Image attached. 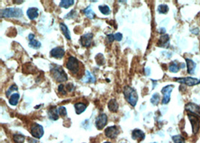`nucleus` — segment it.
I'll list each match as a JSON object with an SVG mask.
<instances>
[{"label":"nucleus","mask_w":200,"mask_h":143,"mask_svg":"<svg viewBox=\"0 0 200 143\" xmlns=\"http://www.w3.org/2000/svg\"><path fill=\"white\" fill-rule=\"evenodd\" d=\"M65 88H66V89L68 91V92H72V91H74V85H73L72 83H67V84L66 85Z\"/></svg>","instance_id":"nucleus-38"},{"label":"nucleus","mask_w":200,"mask_h":143,"mask_svg":"<svg viewBox=\"0 0 200 143\" xmlns=\"http://www.w3.org/2000/svg\"><path fill=\"white\" fill-rule=\"evenodd\" d=\"M17 89H18V88H17V86L16 85H11V86L9 88H8V91H7V92H6V95H7V96H9V95H11V94L12 93V92H14V91H17Z\"/></svg>","instance_id":"nucleus-35"},{"label":"nucleus","mask_w":200,"mask_h":143,"mask_svg":"<svg viewBox=\"0 0 200 143\" xmlns=\"http://www.w3.org/2000/svg\"><path fill=\"white\" fill-rule=\"evenodd\" d=\"M107 40L109 43H112L114 41V35H108L107 37Z\"/></svg>","instance_id":"nucleus-39"},{"label":"nucleus","mask_w":200,"mask_h":143,"mask_svg":"<svg viewBox=\"0 0 200 143\" xmlns=\"http://www.w3.org/2000/svg\"><path fill=\"white\" fill-rule=\"evenodd\" d=\"M125 99L132 106H135L137 105V103L138 101V95L134 88H131L130 86H125L123 90Z\"/></svg>","instance_id":"nucleus-2"},{"label":"nucleus","mask_w":200,"mask_h":143,"mask_svg":"<svg viewBox=\"0 0 200 143\" xmlns=\"http://www.w3.org/2000/svg\"><path fill=\"white\" fill-rule=\"evenodd\" d=\"M160 101V95L159 94L157 93H155L152 96V97L151 98V102H152V104L153 105H157L158 103H159Z\"/></svg>","instance_id":"nucleus-33"},{"label":"nucleus","mask_w":200,"mask_h":143,"mask_svg":"<svg viewBox=\"0 0 200 143\" xmlns=\"http://www.w3.org/2000/svg\"><path fill=\"white\" fill-rule=\"evenodd\" d=\"M169 37L168 35H162L159 40L158 45L163 47H166L169 45Z\"/></svg>","instance_id":"nucleus-20"},{"label":"nucleus","mask_w":200,"mask_h":143,"mask_svg":"<svg viewBox=\"0 0 200 143\" xmlns=\"http://www.w3.org/2000/svg\"><path fill=\"white\" fill-rule=\"evenodd\" d=\"M50 73L53 79L58 83H64L67 81V74H65L62 67L58 64H55L50 66Z\"/></svg>","instance_id":"nucleus-1"},{"label":"nucleus","mask_w":200,"mask_h":143,"mask_svg":"<svg viewBox=\"0 0 200 143\" xmlns=\"http://www.w3.org/2000/svg\"><path fill=\"white\" fill-rule=\"evenodd\" d=\"M169 71H171V72L177 73L179 71V69H180V67L178 65L177 62H173L169 64Z\"/></svg>","instance_id":"nucleus-28"},{"label":"nucleus","mask_w":200,"mask_h":143,"mask_svg":"<svg viewBox=\"0 0 200 143\" xmlns=\"http://www.w3.org/2000/svg\"><path fill=\"white\" fill-rule=\"evenodd\" d=\"M58 91L60 94H62V95H65L66 94H67V91H66V89H65V85L62 84H60L59 85Z\"/></svg>","instance_id":"nucleus-36"},{"label":"nucleus","mask_w":200,"mask_h":143,"mask_svg":"<svg viewBox=\"0 0 200 143\" xmlns=\"http://www.w3.org/2000/svg\"><path fill=\"white\" fill-rule=\"evenodd\" d=\"M122 38H123L122 34H121V33H120V32H118V33H116V34L114 35L115 40H116V41H121V40H122Z\"/></svg>","instance_id":"nucleus-37"},{"label":"nucleus","mask_w":200,"mask_h":143,"mask_svg":"<svg viewBox=\"0 0 200 143\" xmlns=\"http://www.w3.org/2000/svg\"><path fill=\"white\" fill-rule=\"evenodd\" d=\"M74 108H75L76 114L80 115L86 110V105L83 104V103H76V104H74Z\"/></svg>","instance_id":"nucleus-21"},{"label":"nucleus","mask_w":200,"mask_h":143,"mask_svg":"<svg viewBox=\"0 0 200 143\" xmlns=\"http://www.w3.org/2000/svg\"><path fill=\"white\" fill-rule=\"evenodd\" d=\"M153 143H156V142H153Z\"/></svg>","instance_id":"nucleus-42"},{"label":"nucleus","mask_w":200,"mask_h":143,"mask_svg":"<svg viewBox=\"0 0 200 143\" xmlns=\"http://www.w3.org/2000/svg\"><path fill=\"white\" fill-rule=\"evenodd\" d=\"M173 140L174 143H185V139H184V137L181 135L173 136Z\"/></svg>","instance_id":"nucleus-30"},{"label":"nucleus","mask_w":200,"mask_h":143,"mask_svg":"<svg viewBox=\"0 0 200 143\" xmlns=\"http://www.w3.org/2000/svg\"><path fill=\"white\" fill-rule=\"evenodd\" d=\"M29 142L30 143H37V141L35 140V139H29Z\"/></svg>","instance_id":"nucleus-40"},{"label":"nucleus","mask_w":200,"mask_h":143,"mask_svg":"<svg viewBox=\"0 0 200 143\" xmlns=\"http://www.w3.org/2000/svg\"><path fill=\"white\" fill-rule=\"evenodd\" d=\"M186 110L190 114L196 115V116L200 117V106L196 105V104L189 103L188 104L186 105Z\"/></svg>","instance_id":"nucleus-11"},{"label":"nucleus","mask_w":200,"mask_h":143,"mask_svg":"<svg viewBox=\"0 0 200 143\" xmlns=\"http://www.w3.org/2000/svg\"><path fill=\"white\" fill-rule=\"evenodd\" d=\"M176 82L182 84H185L188 86H193V85H198L200 83V80L194 77H184V78H176L175 79Z\"/></svg>","instance_id":"nucleus-7"},{"label":"nucleus","mask_w":200,"mask_h":143,"mask_svg":"<svg viewBox=\"0 0 200 143\" xmlns=\"http://www.w3.org/2000/svg\"><path fill=\"white\" fill-rule=\"evenodd\" d=\"M145 133L141 130L136 129V130H133V132H132V138H133L134 140L142 141L145 139Z\"/></svg>","instance_id":"nucleus-15"},{"label":"nucleus","mask_w":200,"mask_h":143,"mask_svg":"<svg viewBox=\"0 0 200 143\" xmlns=\"http://www.w3.org/2000/svg\"><path fill=\"white\" fill-rule=\"evenodd\" d=\"M27 14L30 20H35L38 17V9L37 8H29L27 10Z\"/></svg>","instance_id":"nucleus-18"},{"label":"nucleus","mask_w":200,"mask_h":143,"mask_svg":"<svg viewBox=\"0 0 200 143\" xmlns=\"http://www.w3.org/2000/svg\"><path fill=\"white\" fill-rule=\"evenodd\" d=\"M83 12H84L85 14H86V16L88 17V18L94 19L95 17V12H94L93 10L92 9L91 7H88V8H86V9L83 11Z\"/></svg>","instance_id":"nucleus-26"},{"label":"nucleus","mask_w":200,"mask_h":143,"mask_svg":"<svg viewBox=\"0 0 200 143\" xmlns=\"http://www.w3.org/2000/svg\"><path fill=\"white\" fill-rule=\"evenodd\" d=\"M59 27H60V29H61V30H62V33H63L64 35H65V37L67 38V40H71L70 31H69L68 28H67V26H66L65 24H64L63 22H61Z\"/></svg>","instance_id":"nucleus-22"},{"label":"nucleus","mask_w":200,"mask_h":143,"mask_svg":"<svg viewBox=\"0 0 200 143\" xmlns=\"http://www.w3.org/2000/svg\"><path fill=\"white\" fill-rule=\"evenodd\" d=\"M157 11L160 14H166L169 11V7L166 5H160L157 8Z\"/></svg>","instance_id":"nucleus-31"},{"label":"nucleus","mask_w":200,"mask_h":143,"mask_svg":"<svg viewBox=\"0 0 200 143\" xmlns=\"http://www.w3.org/2000/svg\"><path fill=\"white\" fill-rule=\"evenodd\" d=\"M29 47L33 49H39L41 47V43L37 40L35 39V35L33 34L29 35Z\"/></svg>","instance_id":"nucleus-14"},{"label":"nucleus","mask_w":200,"mask_h":143,"mask_svg":"<svg viewBox=\"0 0 200 143\" xmlns=\"http://www.w3.org/2000/svg\"><path fill=\"white\" fill-rule=\"evenodd\" d=\"M92 39H93V35L92 33H86V34L81 36L80 42L81 45L83 47H89L92 44Z\"/></svg>","instance_id":"nucleus-10"},{"label":"nucleus","mask_w":200,"mask_h":143,"mask_svg":"<svg viewBox=\"0 0 200 143\" xmlns=\"http://www.w3.org/2000/svg\"><path fill=\"white\" fill-rule=\"evenodd\" d=\"M188 118L191 125H192L193 133L196 134L199 130V117L196 116V115L188 113Z\"/></svg>","instance_id":"nucleus-8"},{"label":"nucleus","mask_w":200,"mask_h":143,"mask_svg":"<svg viewBox=\"0 0 200 143\" xmlns=\"http://www.w3.org/2000/svg\"><path fill=\"white\" fill-rule=\"evenodd\" d=\"M119 130L116 126H111L108 127L105 130V135L106 137L109 138V139H114L119 135Z\"/></svg>","instance_id":"nucleus-12"},{"label":"nucleus","mask_w":200,"mask_h":143,"mask_svg":"<svg viewBox=\"0 0 200 143\" xmlns=\"http://www.w3.org/2000/svg\"><path fill=\"white\" fill-rule=\"evenodd\" d=\"M80 62L75 57L71 56L67 59V62L66 63V67L73 74H78L80 70Z\"/></svg>","instance_id":"nucleus-4"},{"label":"nucleus","mask_w":200,"mask_h":143,"mask_svg":"<svg viewBox=\"0 0 200 143\" xmlns=\"http://www.w3.org/2000/svg\"><path fill=\"white\" fill-rule=\"evenodd\" d=\"M48 117L50 118V119L53 120V121H56L59 119V112L58 109H56L55 107H51L49 109L47 112Z\"/></svg>","instance_id":"nucleus-16"},{"label":"nucleus","mask_w":200,"mask_h":143,"mask_svg":"<svg viewBox=\"0 0 200 143\" xmlns=\"http://www.w3.org/2000/svg\"><path fill=\"white\" fill-rule=\"evenodd\" d=\"M95 80H95V78L92 76L91 73H90L89 71H86V76L85 78H83V79L82 80V81H83V83H94L95 82Z\"/></svg>","instance_id":"nucleus-23"},{"label":"nucleus","mask_w":200,"mask_h":143,"mask_svg":"<svg viewBox=\"0 0 200 143\" xmlns=\"http://www.w3.org/2000/svg\"><path fill=\"white\" fill-rule=\"evenodd\" d=\"M108 109H109V111L112 112H116L118 111V109H119V104H118L116 99H112V100L109 101Z\"/></svg>","instance_id":"nucleus-19"},{"label":"nucleus","mask_w":200,"mask_h":143,"mask_svg":"<svg viewBox=\"0 0 200 143\" xmlns=\"http://www.w3.org/2000/svg\"><path fill=\"white\" fill-rule=\"evenodd\" d=\"M104 143H111V142H104Z\"/></svg>","instance_id":"nucleus-41"},{"label":"nucleus","mask_w":200,"mask_h":143,"mask_svg":"<svg viewBox=\"0 0 200 143\" xmlns=\"http://www.w3.org/2000/svg\"><path fill=\"white\" fill-rule=\"evenodd\" d=\"M95 59H96V62L98 65H102V64H104V62H105V61H104V55H102L101 53L97 54L96 57H95Z\"/></svg>","instance_id":"nucleus-32"},{"label":"nucleus","mask_w":200,"mask_h":143,"mask_svg":"<svg viewBox=\"0 0 200 143\" xmlns=\"http://www.w3.org/2000/svg\"><path fill=\"white\" fill-rule=\"evenodd\" d=\"M174 88L173 85H169L163 87L161 90V92L163 95V98L162 100L163 104H167L170 100V96H171V93L173 92V89Z\"/></svg>","instance_id":"nucleus-6"},{"label":"nucleus","mask_w":200,"mask_h":143,"mask_svg":"<svg viewBox=\"0 0 200 143\" xmlns=\"http://www.w3.org/2000/svg\"><path fill=\"white\" fill-rule=\"evenodd\" d=\"M107 124V116L106 114H100L96 118L95 126L98 130H102Z\"/></svg>","instance_id":"nucleus-9"},{"label":"nucleus","mask_w":200,"mask_h":143,"mask_svg":"<svg viewBox=\"0 0 200 143\" xmlns=\"http://www.w3.org/2000/svg\"><path fill=\"white\" fill-rule=\"evenodd\" d=\"M13 140L15 143H23L25 141V137L21 134H14L13 137Z\"/></svg>","instance_id":"nucleus-27"},{"label":"nucleus","mask_w":200,"mask_h":143,"mask_svg":"<svg viewBox=\"0 0 200 143\" xmlns=\"http://www.w3.org/2000/svg\"><path fill=\"white\" fill-rule=\"evenodd\" d=\"M58 112L59 115L61 116H67V109H66L65 106H59L58 108Z\"/></svg>","instance_id":"nucleus-34"},{"label":"nucleus","mask_w":200,"mask_h":143,"mask_svg":"<svg viewBox=\"0 0 200 143\" xmlns=\"http://www.w3.org/2000/svg\"><path fill=\"white\" fill-rule=\"evenodd\" d=\"M65 50L62 47H55L53 48L50 51V55L55 59H62L65 55Z\"/></svg>","instance_id":"nucleus-13"},{"label":"nucleus","mask_w":200,"mask_h":143,"mask_svg":"<svg viewBox=\"0 0 200 143\" xmlns=\"http://www.w3.org/2000/svg\"><path fill=\"white\" fill-rule=\"evenodd\" d=\"M1 16L6 18H20L22 16V11L21 9L17 8H8L2 10Z\"/></svg>","instance_id":"nucleus-3"},{"label":"nucleus","mask_w":200,"mask_h":143,"mask_svg":"<svg viewBox=\"0 0 200 143\" xmlns=\"http://www.w3.org/2000/svg\"><path fill=\"white\" fill-rule=\"evenodd\" d=\"M30 133L33 137L41 139L43 136V128L41 125H38L37 123H35L31 126Z\"/></svg>","instance_id":"nucleus-5"},{"label":"nucleus","mask_w":200,"mask_h":143,"mask_svg":"<svg viewBox=\"0 0 200 143\" xmlns=\"http://www.w3.org/2000/svg\"><path fill=\"white\" fill-rule=\"evenodd\" d=\"M98 8L100 11L104 15H109L110 14V8L107 6H100Z\"/></svg>","instance_id":"nucleus-29"},{"label":"nucleus","mask_w":200,"mask_h":143,"mask_svg":"<svg viewBox=\"0 0 200 143\" xmlns=\"http://www.w3.org/2000/svg\"><path fill=\"white\" fill-rule=\"evenodd\" d=\"M74 4V1H72V0H62V1L60 2L59 6L60 7L64 8H68L72 6V5Z\"/></svg>","instance_id":"nucleus-25"},{"label":"nucleus","mask_w":200,"mask_h":143,"mask_svg":"<svg viewBox=\"0 0 200 143\" xmlns=\"http://www.w3.org/2000/svg\"><path fill=\"white\" fill-rule=\"evenodd\" d=\"M186 62H187V73L190 74H194L195 69L196 67V64L193 60L190 59H186Z\"/></svg>","instance_id":"nucleus-17"},{"label":"nucleus","mask_w":200,"mask_h":143,"mask_svg":"<svg viewBox=\"0 0 200 143\" xmlns=\"http://www.w3.org/2000/svg\"><path fill=\"white\" fill-rule=\"evenodd\" d=\"M19 99H20V95L18 93L13 94L10 97L9 100V104L12 106H16L17 104H18Z\"/></svg>","instance_id":"nucleus-24"}]
</instances>
